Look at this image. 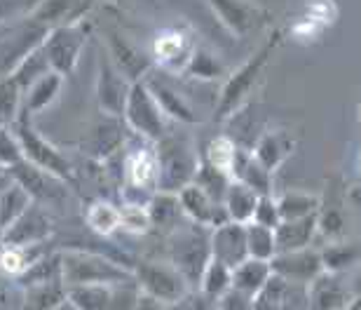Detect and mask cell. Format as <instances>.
Segmentation results:
<instances>
[{"mask_svg": "<svg viewBox=\"0 0 361 310\" xmlns=\"http://www.w3.org/2000/svg\"><path fill=\"white\" fill-rule=\"evenodd\" d=\"M281 42V28H272L265 38L258 42V47L249 54L247 61H242L233 73H228V78L223 81L219 102L214 108V118L216 120H230L240 108L247 104L249 95L254 92V88L261 81L265 66L270 64L274 49Z\"/></svg>", "mask_w": 361, "mask_h": 310, "instance_id": "1", "label": "cell"}, {"mask_svg": "<svg viewBox=\"0 0 361 310\" xmlns=\"http://www.w3.org/2000/svg\"><path fill=\"white\" fill-rule=\"evenodd\" d=\"M209 235H212V228L197 226V223H190L188 219L178 223L167 235L169 266L185 280L190 290L192 287L197 290L202 273H204L209 261H212Z\"/></svg>", "mask_w": 361, "mask_h": 310, "instance_id": "2", "label": "cell"}, {"mask_svg": "<svg viewBox=\"0 0 361 310\" xmlns=\"http://www.w3.org/2000/svg\"><path fill=\"white\" fill-rule=\"evenodd\" d=\"M61 280L68 287L82 285H122L132 282V270L108 256H101L90 249H59Z\"/></svg>", "mask_w": 361, "mask_h": 310, "instance_id": "3", "label": "cell"}, {"mask_svg": "<svg viewBox=\"0 0 361 310\" xmlns=\"http://www.w3.org/2000/svg\"><path fill=\"white\" fill-rule=\"evenodd\" d=\"M157 160V193L164 196H178L188 184H192L195 169H197L200 155L178 134H164L155 143Z\"/></svg>", "mask_w": 361, "mask_h": 310, "instance_id": "4", "label": "cell"}, {"mask_svg": "<svg viewBox=\"0 0 361 310\" xmlns=\"http://www.w3.org/2000/svg\"><path fill=\"white\" fill-rule=\"evenodd\" d=\"M122 200L132 205H143L153 200L157 193V160L155 143H148L136 136L129 143L122 157Z\"/></svg>", "mask_w": 361, "mask_h": 310, "instance_id": "5", "label": "cell"}, {"mask_svg": "<svg viewBox=\"0 0 361 310\" xmlns=\"http://www.w3.org/2000/svg\"><path fill=\"white\" fill-rule=\"evenodd\" d=\"M12 132L17 136L21 157L26 162L35 165L45 174L54 177L61 184H73V165L52 141H47L40 132H35L33 120L28 118H17L12 125Z\"/></svg>", "mask_w": 361, "mask_h": 310, "instance_id": "6", "label": "cell"}, {"mask_svg": "<svg viewBox=\"0 0 361 310\" xmlns=\"http://www.w3.org/2000/svg\"><path fill=\"white\" fill-rule=\"evenodd\" d=\"M90 21H68V24H59L54 28H49L45 40H42V52L49 64V68L54 73H59L61 78L71 76V71L75 68L78 59L82 54V47L87 45L90 38Z\"/></svg>", "mask_w": 361, "mask_h": 310, "instance_id": "7", "label": "cell"}, {"mask_svg": "<svg viewBox=\"0 0 361 310\" xmlns=\"http://www.w3.org/2000/svg\"><path fill=\"white\" fill-rule=\"evenodd\" d=\"M132 278H134V285L139 287V292H143L150 299L160 301V304L167 308L180 304V301L190 294L188 282L169 263L139 261L132 266Z\"/></svg>", "mask_w": 361, "mask_h": 310, "instance_id": "8", "label": "cell"}, {"mask_svg": "<svg viewBox=\"0 0 361 310\" xmlns=\"http://www.w3.org/2000/svg\"><path fill=\"white\" fill-rule=\"evenodd\" d=\"M122 118H125L127 127L132 129L134 136H139V139L148 141V143H157L169 132L167 129L169 120L164 118L162 111L157 108L155 99L150 97V92L146 90L143 81L132 83V88H129Z\"/></svg>", "mask_w": 361, "mask_h": 310, "instance_id": "9", "label": "cell"}, {"mask_svg": "<svg viewBox=\"0 0 361 310\" xmlns=\"http://www.w3.org/2000/svg\"><path fill=\"white\" fill-rule=\"evenodd\" d=\"M195 49H197V35L192 28L185 24H174L155 33L153 45H150V61L167 73L183 76Z\"/></svg>", "mask_w": 361, "mask_h": 310, "instance_id": "10", "label": "cell"}, {"mask_svg": "<svg viewBox=\"0 0 361 310\" xmlns=\"http://www.w3.org/2000/svg\"><path fill=\"white\" fill-rule=\"evenodd\" d=\"M359 273H326L322 270L305 287V310H345L352 301L359 299Z\"/></svg>", "mask_w": 361, "mask_h": 310, "instance_id": "11", "label": "cell"}, {"mask_svg": "<svg viewBox=\"0 0 361 310\" xmlns=\"http://www.w3.org/2000/svg\"><path fill=\"white\" fill-rule=\"evenodd\" d=\"M54 235V223L47 216V212L35 203H31L24 214L12 223L5 233H0V244L10 247H35V244L49 242Z\"/></svg>", "mask_w": 361, "mask_h": 310, "instance_id": "12", "label": "cell"}, {"mask_svg": "<svg viewBox=\"0 0 361 310\" xmlns=\"http://www.w3.org/2000/svg\"><path fill=\"white\" fill-rule=\"evenodd\" d=\"M106 47H108V61L113 64L115 71L125 78L127 83H139L143 81V76L153 68L148 54H143L134 42H129L125 35L118 31H108L106 33Z\"/></svg>", "mask_w": 361, "mask_h": 310, "instance_id": "13", "label": "cell"}, {"mask_svg": "<svg viewBox=\"0 0 361 310\" xmlns=\"http://www.w3.org/2000/svg\"><path fill=\"white\" fill-rule=\"evenodd\" d=\"M209 251H212V261L226 266L228 270L237 268L242 261H247V233H244V223L226 221L221 226L212 228L209 235Z\"/></svg>", "mask_w": 361, "mask_h": 310, "instance_id": "14", "label": "cell"}, {"mask_svg": "<svg viewBox=\"0 0 361 310\" xmlns=\"http://www.w3.org/2000/svg\"><path fill=\"white\" fill-rule=\"evenodd\" d=\"M270 270L286 282L307 287L312 280L322 273L319 251L314 247L298 249V251H284V254H274L270 258Z\"/></svg>", "mask_w": 361, "mask_h": 310, "instance_id": "15", "label": "cell"}, {"mask_svg": "<svg viewBox=\"0 0 361 310\" xmlns=\"http://www.w3.org/2000/svg\"><path fill=\"white\" fill-rule=\"evenodd\" d=\"M132 83H127L122 78L111 61H108L106 52L101 54L99 61V78H97V106L101 113H106L108 118H122L125 111L127 95Z\"/></svg>", "mask_w": 361, "mask_h": 310, "instance_id": "16", "label": "cell"}, {"mask_svg": "<svg viewBox=\"0 0 361 310\" xmlns=\"http://www.w3.org/2000/svg\"><path fill=\"white\" fill-rule=\"evenodd\" d=\"M143 85H146V90L150 92V97L155 99L157 108H160L167 120L183 122V125H197L200 122L197 111H195V108L180 97V92L171 88L162 76L153 73V68L143 76Z\"/></svg>", "mask_w": 361, "mask_h": 310, "instance_id": "17", "label": "cell"}, {"mask_svg": "<svg viewBox=\"0 0 361 310\" xmlns=\"http://www.w3.org/2000/svg\"><path fill=\"white\" fill-rule=\"evenodd\" d=\"M305 287L270 275L265 287L254 297V310H305Z\"/></svg>", "mask_w": 361, "mask_h": 310, "instance_id": "18", "label": "cell"}, {"mask_svg": "<svg viewBox=\"0 0 361 310\" xmlns=\"http://www.w3.org/2000/svg\"><path fill=\"white\" fill-rule=\"evenodd\" d=\"M295 143L298 139L288 129H268V132H261V136L251 146V155L261 162L263 169L274 174L295 150Z\"/></svg>", "mask_w": 361, "mask_h": 310, "instance_id": "19", "label": "cell"}, {"mask_svg": "<svg viewBox=\"0 0 361 310\" xmlns=\"http://www.w3.org/2000/svg\"><path fill=\"white\" fill-rule=\"evenodd\" d=\"M176 203L180 207V214H183L190 223H197V226L216 228L228 221L226 209L212 203V200H209L195 184H188L185 189L178 193Z\"/></svg>", "mask_w": 361, "mask_h": 310, "instance_id": "20", "label": "cell"}, {"mask_svg": "<svg viewBox=\"0 0 361 310\" xmlns=\"http://www.w3.org/2000/svg\"><path fill=\"white\" fill-rule=\"evenodd\" d=\"M338 186L336 181H329L326 193L319 198V209H317V237H324L329 242L345 240V209H343V198L338 196Z\"/></svg>", "mask_w": 361, "mask_h": 310, "instance_id": "21", "label": "cell"}, {"mask_svg": "<svg viewBox=\"0 0 361 310\" xmlns=\"http://www.w3.org/2000/svg\"><path fill=\"white\" fill-rule=\"evenodd\" d=\"M209 10H212L216 14V19H219L230 33L237 35V38L254 31L256 24L265 14L263 7H258L254 3H230V0L209 3Z\"/></svg>", "mask_w": 361, "mask_h": 310, "instance_id": "22", "label": "cell"}, {"mask_svg": "<svg viewBox=\"0 0 361 310\" xmlns=\"http://www.w3.org/2000/svg\"><path fill=\"white\" fill-rule=\"evenodd\" d=\"M338 19V7L331 3H322V5H307L302 7V12L298 17H293V21L288 24V33L293 35L295 40H317L324 31Z\"/></svg>", "mask_w": 361, "mask_h": 310, "instance_id": "23", "label": "cell"}, {"mask_svg": "<svg viewBox=\"0 0 361 310\" xmlns=\"http://www.w3.org/2000/svg\"><path fill=\"white\" fill-rule=\"evenodd\" d=\"M230 179L233 181L244 184L247 189H251L258 198L263 196H274L272 191V174L268 169L261 167V162L251 155L249 148H237L235 162H233V172H230Z\"/></svg>", "mask_w": 361, "mask_h": 310, "instance_id": "24", "label": "cell"}, {"mask_svg": "<svg viewBox=\"0 0 361 310\" xmlns=\"http://www.w3.org/2000/svg\"><path fill=\"white\" fill-rule=\"evenodd\" d=\"M314 240H317V214L305 216V219L279 221L277 228H274V249H277V254L307 249L312 247Z\"/></svg>", "mask_w": 361, "mask_h": 310, "instance_id": "25", "label": "cell"}, {"mask_svg": "<svg viewBox=\"0 0 361 310\" xmlns=\"http://www.w3.org/2000/svg\"><path fill=\"white\" fill-rule=\"evenodd\" d=\"M7 174L12 177V181L19 186L21 191L26 193L31 200H45V198H54L56 196V186H59L61 181H56L54 177L45 174L42 169H38L35 165L26 162L24 157L12 165L10 169H7Z\"/></svg>", "mask_w": 361, "mask_h": 310, "instance_id": "26", "label": "cell"}, {"mask_svg": "<svg viewBox=\"0 0 361 310\" xmlns=\"http://www.w3.org/2000/svg\"><path fill=\"white\" fill-rule=\"evenodd\" d=\"M63 85V78L54 71H49L47 76H42L40 81H35L24 95H21V106L17 118H28L33 120L35 113H42L47 106L54 104V99L59 97Z\"/></svg>", "mask_w": 361, "mask_h": 310, "instance_id": "27", "label": "cell"}, {"mask_svg": "<svg viewBox=\"0 0 361 310\" xmlns=\"http://www.w3.org/2000/svg\"><path fill=\"white\" fill-rule=\"evenodd\" d=\"M270 261H256V258H247L237 268L230 270V290H237L247 297L254 299L258 292L263 290L265 282L270 280Z\"/></svg>", "mask_w": 361, "mask_h": 310, "instance_id": "28", "label": "cell"}, {"mask_svg": "<svg viewBox=\"0 0 361 310\" xmlns=\"http://www.w3.org/2000/svg\"><path fill=\"white\" fill-rule=\"evenodd\" d=\"M317 251H319L322 270L326 273H352L359 268V242L355 240L329 242Z\"/></svg>", "mask_w": 361, "mask_h": 310, "instance_id": "29", "label": "cell"}, {"mask_svg": "<svg viewBox=\"0 0 361 310\" xmlns=\"http://www.w3.org/2000/svg\"><path fill=\"white\" fill-rule=\"evenodd\" d=\"M45 244L47 242L35 244V247H10V244H0V273L17 280L21 273H26L38 258L49 254V249H45Z\"/></svg>", "mask_w": 361, "mask_h": 310, "instance_id": "30", "label": "cell"}, {"mask_svg": "<svg viewBox=\"0 0 361 310\" xmlns=\"http://www.w3.org/2000/svg\"><path fill=\"white\" fill-rule=\"evenodd\" d=\"M258 196L240 181H230L226 196H223V209H226L228 221L233 223H249L254 216Z\"/></svg>", "mask_w": 361, "mask_h": 310, "instance_id": "31", "label": "cell"}, {"mask_svg": "<svg viewBox=\"0 0 361 310\" xmlns=\"http://www.w3.org/2000/svg\"><path fill=\"white\" fill-rule=\"evenodd\" d=\"M277 214L279 221H293V219H305V216H314L319 209V196L305 191H284L277 198Z\"/></svg>", "mask_w": 361, "mask_h": 310, "instance_id": "32", "label": "cell"}, {"mask_svg": "<svg viewBox=\"0 0 361 310\" xmlns=\"http://www.w3.org/2000/svg\"><path fill=\"white\" fill-rule=\"evenodd\" d=\"M150 214V230H162L164 235H169L178 223L185 221V216L180 214V207L176 203V196H164V193H155L153 200L148 203Z\"/></svg>", "mask_w": 361, "mask_h": 310, "instance_id": "33", "label": "cell"}, {"mask_svg": "<svg viewBox=\"0 0 361 310\" xmlns=\"http://www.w3.org/2000/svg\"><path fill=\"white\" fill-rule=\"evenodd\" d=\"M24 290V310H54L66 301V285L61 280L21 287Z\"/></svg>", "mask_w": 361, "mask_h": 310, "instance_id": "34", "label": "cell"}, {"mask_svg": "<svg viewBox=\"0 0 361 310\" xmlns=\"http://www.w3.org/2000/svg\"><path fill=\"white\" fill-rule=\"evenodd\" d=\"M111 292L108 285H82V287H68L66 301L75 310H108L111 306Z\"/></svg>", "mask_w": 361, "mask_h": 310, "instance_id": "35", "label": "cell"}, {"mask_svg": "<svg viewBox=\"0 0 361 310\" xmlns=\"http://www.w3.org/2000/svg\"><path fill=\"white\" fill-rule=\"evenodd\" d=\"M85 223L101 237L113 235L115 230H120L118 205L108 203V200H92V203L85 207Z\"/></svg>", "mask_w": 361, "mask_h": 310, "instance_id": "36", "label": "cell"}, {"mask_svg": "<svg viewBox=\"0 0 361 310\" xmlns=\"http://www.w3.org/2000/svg\"><path fill=\"white\" fill-rule=\"evenodd\" d=\"M230 181H233V179L228 174L214 169L212 165H207L204 160L197 162V169H195V177H192V184L197 186L212 203L221 205V207H223V196H226Z\"/></svg>", "mask_w": 361, "mask_h": 310, "instance_id": "37", "label": "cell"}, {"mask_svg": "<svg viewBox=\"0 0 361 310\" xmlns=\"http://www.w3.org/2000/svg\"><path fill=\"white\" fill-rule=\"evenodd\" d=\"M237 143L233 136L228 134H219L214 136L212 141L207 143L204 153L200 155V160H204L207 165H212L214 169L223 172V174L230 177V172H233V162H235V155H237Z\"/></svg>", "mask_w": 361, "mask_h": 310, "instance_id": "38", "label": "cell"}, {"mask_svg": "<svg viewBox=\"0 0 361 310\" xmlns=\"http://www.w3.org/2000/svg\"><path fill=\"white\" fill-rule=\"evenodd\" d=\"M49 71H52V68H49V64L45 59V52H42V47H35L31 54H26L24 59H21V64L12 71L10 78H12L14 83H17L19 92L24 95V92L31 88L35 81H40V78L47 76Z\"/></svg>", "mask_w": 361, "mask_h": 310, "instance_id": "39", "label": "cell"}, {"mask_svg": "<svg viewBox=\"0 0 361 310\" xmlns=\"http://www.w3.org/2000/svg\"><path fill=\"white\" fill-rule=\"evenodd\" d=\"M125 143H127L125 132H122V127L118 125V118H113L108 125H101L97 132H94L90 153L97 157V160H106V157H111L113 153L125 148Z\"/></svg>", "mask_w": 361, "mask_h": 310, "instance_id": "40", "label": "cell"}, {"mask_svg": "<svg viewBox=\"0 0 361 310\" xmlns=\"http://www.w3.org/2000/svg\"><path fill=\"white\" fill-rule=\"evenodd\" d=\"M183 76L200 78V81H219V78H226V66H223L221 59L212 49L197 45V49L190 56V64L183 71Z\"/></svg>", "mask_w": 361, "mask_h": 310, "instance_id": "41", "label": "cell"}, {"mask_svg": "<svg viewBox=\"0 0 361 310\" xmlns=\"http://www.w3.org/2000/svg\"><path fill=\"white\" fill-rule=\"evenodd\" d=\"M244 233H247V254L256 261H270L277 254L274 249V230L258 226V223H244Z\"/></svg>", "mask_w": 361, "mask_h": 310, "instance_id": "42", "label": "cell"}, {"mask_svg": "<svg viewBox=\"0 0 361 310\" xmlns=\"http://www.w3.org/2000/svg\"><path fill=\"white\" fill-rule=\"evenodd\" d=\"M31 203L33 200L28 198L17 184H12L10 189L0 196V233H5V230L24 214V209Z\"/></svg>", "mask_w": 361, "mask_h": 310, "instance_id": "43", "label": "cell"}, {"mask_svg": "<svg viewBox=\"0 0 361 310\" xmlns=\"http://www.w3.org/2000/svg\"><path fill=\"white\" fill-rule=\"evenodd\" d=\"M230 290V270L226 266L216 263V261H209V266L204 268L200 278V285H197V292L202 297L216 301L221 294H226Z\"/></svg>", "mask_w": 361, "mask_h": 310, "instance_id": "44", "label": "cell"}, {"mask_svg": "<svg viewBox=\"0 0 361 310\" xmlns=\"http://www.w3.org/2000/svg\"><path fill=\"white\" fill-rule=\"evenodd\" d=\"M118 219H120V230H125V233H129V235H146V233H150L148 207L122 203L118 207Z\"/></svg>", "mask_w": 361, "mask_h": 310, "instance_id": "45", "label": "cell"}, {"mask_svg": "<svg viewBox=\"0 0 361 310\" xmlns=\"http://www.w3.org/2000/svg\"><path fill=\"white\" fill-rule=\"evenodd\" d=\"M21 92L12 78L0 81V127H12L19 115Z\"/></svg>", "mask_w": 361, "mask_h": 310, "instance_id": "46", "label": "cell"}, {"mask_svg": "<svg viewBox=\"0 0 361 310\" xmlns=\"http://www.w3.org/2000/svg\"><path fill=\"white\" fill-rule=\"evenodd\" d=\"M19 160H21V148L12 127H0V165L5 169H10Z\"/></svg>", "mask_w": 361, "mask_h": 310, "instance_id": "47", "label": "cell"}, {"mask_svg": "<svg viewBox=\"0 0 361 310\" xmlns=\"http://www.w3.org/2000/svg\"><path fill=\"white\" fill-rule=\"evenodd\" d=\"M136 299H139V287L134 285V280L132 282L115 285L111 292V306H108V310H134Z\"/></svg>", "mask_w": 361, "mask_h": 310, "instance_id": "48", "label": "cell"}, {"mask_svg": "<svg viewBox=\"0 0 361 310\" xmlns=\"http://www.w3.org/2000/svg\"><path fill=\"white\" fill-rule=\"evenodd\" d=\"M249 223H258V226H265V228H277L279 223V214H277V203H274V196H263L258 198L256 209H254V216H251Z\"/></svg>", "mask_w": 361, "mask_h": 310, "instance_id": "49", "label": "cell"}, {"mask_svg": "<svg viewBox=\"0 0 361 310\" xmlns=\"http://www.w3.org/2000/svg\"><path fill=\"white\" fill-rule=\"evenodd\" d=\"M214 310H254V299L237 290H228L214 301Z\"/></svg>", "mask_w": 361, "mask_h": 310, "instance_id": "50", "label": "cell"}, {"mask_svg": "<svg viewBox=\"0 0 361 310\" xmlns=\"http://www.w3.org/2000/svg\"><path fill=\"white\" fill-rule=\"evenodd\" d=\"M134 310H167V306H162L160 301L150 299L143 292H139V299H136V308Z\"/></svg>", "mask_w": 361, "mask_h": 310, "instance_id": "51", "label": "cell"}, {"mask_svg": "<svg viewBox=\"0 0 361 310\" xmlns=\"http://www.w3.org/2000/svg\"><path fill=\"white\" fill-rule=\"evenodd\" d=\"M12 184H14V181H12V177L7 174V172H3V174H0V196H3V193H5L7 189H10Z\"/></svg>", "mask_w": 361, "mask_h": 310, "instance_id": "52", "label": "cell"}, {"mask_svg": "<svg viewBox=\"0 0 361 310\" xmlns=\"http://www.w3.org/2000/svg\"><path fill=\"white\" fill-rule=\"evenodd\" d=\"M345 310H361V299H357V301H352V304L345 308Z\"/></svg>", "mask_w": 361, "mask_h": 310, "instance_id": "53", "label": "cell"}, {"mask_svg": "<svg viewBox=\"0 0 361 310\" xmlns=\"http://www.w3.org/2000/svg\"><path fill=\"white\" fill-rule=\"evenodd\" d=\"M54 310H75V308H73V306H71V304H68V301H63V304H61V306H56Z\"/></svg>", "mask_w": 361, "mask_h": 310, "instance_id": "54", "label": "cell"}, {"mask_svg": "<svg viewBox=\"0 0 361 310\" xmlns=\"http://www.w3.org/2000/svg\"><path fill=\"white\" fill-rule=\"evenodd\" d=\"M3 172H7V169L3 167V165H0V174H3Z\"/></svg>", "mask_w": 361, "mask_h": 310, "instance_id": "55", "label": "cell"}]
</instances>
